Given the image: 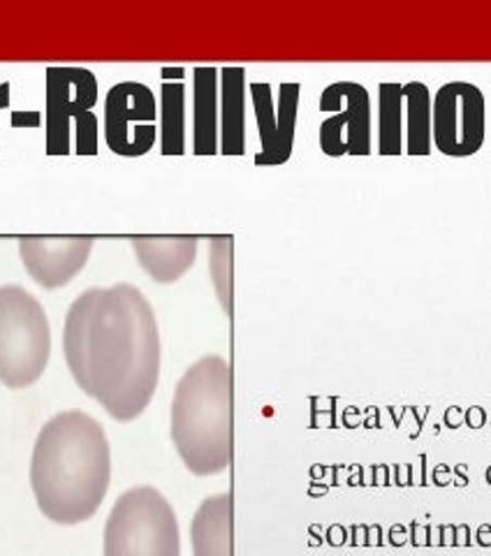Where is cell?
Here are the masks:
<instances>
[{"mask_svg": "<svg viewBox=\"0 0 491 556\" xmlns=\"http://www.w3.org/2000/svg\"><path fill=\"white\" fill-rule=\"evenodd\" d=\"M209 271L225 313H232V237L209 239Z\"/></svg>", "mask_w": 491, "mask_h": 556, "instance_id": "19", "label": "cell"}, {"mask_svg": "<svg viewBox=\"0 0 491 556\" xmlns=\"http://www.w3.org/2000/svg\"><path fill=\"white\" fill-rule=\"evenodd\" d=\"M155 96L147 84L121 81L104 100V139L123 159L144 155L155 144Z\"/></svg>", "mask_w": 491, "mask_h": 556, "instance_id": "9", "label": "cell"}, {"mask_svg": "<svg viewBox=\"0 0 491 556\" xmlns=\"http://www.w3.org/2000/svg\"><path fill=\"white\" fill-rule=\"evenodd\" d=\"M93 243V237H22L20 255L35 283L56 290L86 267Z\"/></svg>", "mask_w": 491, "mask_h": 556, "instance_id": "11", "label": "cell"}, {"mask_svg": "<svg viewBox=\"0 0 491 556\" xmlns=\"http://www.w3.org/2000/svg\"><path fill=\"white\" fill-rule=\"evenodd\" d=\"M161 151H163V155H184V151H186V86H184V81H163V89H161Z\"/></svg>", "mask_w": 491, "mask_h": 556, "instance_id": "17", "label": "cell"}, {"mask_svg": "<svg viewBox=\"0 0 491 556\" xmlns=\"http://www.w3.org/2000/svg\"><path fill=\"white\" fill-rule=\"evenodd\" d=\"M137 263L155 283H174L192 267L198 255V237H130Z\"/></svg>", "mask_w": 491, "mask_h": 556, "instance_id": "12", "label": "cell"}, {"mask_svg": "<svg viewBox=\"0 0 491 556\" xmlns=\"http://www.w3.org/2000/svg\"><path fill=\"white\" fill-rule=\"evenodd\" d=\"M396 81H382L378 86V153L399 155L401 149V112L403 93Z\"/></svg>", "mask_w": 491, "mask_h": 556, "instance_id": "18", "label": "cell"}, {"mask_svg": "<svg viewBox=\"0 0 491 556\" xmlns=\"http://www.w3.org/2000/svg\"><path fill=\"white\" fill-rule=\"evenodd\" d=\"M221 153H246V70H221Z\"/></svg>", "mask_w": 491, "mask_h": 556, "instance_id": "15", "label": "cell"}, {"mask_svg": "<svg viewBox=\"0 0 491 556\" xmlns=\"http://www.w3.org/2000/svg\"><path fill=\"white\" fill-rule=\"evenodd\" d=\"M218 81L216 67L192 70V151L196 155H216L218 142Z\"/></svg>", "mask_w": 491, "mask_h": 556, "instance_id": "14", "label": "cell"}, {"mask_svg": "<svg viewBox=\"0 0 491 556\" xmlns=\"http://www.w3.org/2000/svg\"><path fill=\"white\" fill-rule=\"evenodd\" d=\"M172 443L192 476L223 473L232 462V369L221 355L200 357L172 399Z\"/></svg>", "mask_w": 491, "mask_h": 556, "instance_id": "3", "label": "cell"}, {"mask_svg": "<svg viewBox=\"0 0 491 556\" xmlns=\"http://www.w3.org/2000/svg\"><path fill=\"white\" fill-rule=\"evenodd\" d=\"M163 81H184V67H163Z\"/></svg>", "mask_w": 491, "mask_h": 556, "instance_id": "20", "label": "cell"}, {"mask_svg": "<svg viewBox=\"0 0 491 556\" xmlns=\"http://www.w3.org/2000/svg\"><path fill=\"white\" fill-rule=\"evenodd\" d=\"M104 556H181L177 513L155 486L118 496L104 525Z\"/></svg>", "mask_w": 491, "mask_h": 556, "instance_id": "5", "label": "cell"}, {"mask_svg": "<svg viewBox=\"0 0 491 556\" xmlns=\"http://www.w3.org/2000/svg\"><path fill=\"white\" fill-rule=\"evenodd\" d=\"M51 355V329L42 304L22 286L0 288V382L24 390L38 382Z\"/></svg>", "mask_w": 491, "mask_h": 556, "instance_id": "4", "label": "cell"}, {"mask_svg": "<svg viewBox=\"0 0 491 556\" xmlns=\"http://www.w3.org/2000/svg\"><path fill=\"white\" fill-rule=\"evenodd\" d=\"M67 369L118 422L142 415L161 380V334L151 302L130 283L91 288L67 308Z\"/></svg>", "mask_w": 491, "mask_h": 556, "instance_id": "1", "label": "cell"}, {"mask_svg": "<svg viewBox=\"0 0 491 556\" xmlns=\"http://www.w3.org/2000/svg\"><path fill=\"white\" fill-rule=\"evenodd\" d=\"M192 556H232V496L214 494L202 501L190 525Z\"/></svg>", "mask_w": 491, "mask_h": 556, "instance_id": "13", "label": "cell"}, {"mask_svg": "<svg viewBox=\"0 0 491 556\" xmlns=\"http://www.w3.org/2000/svg\"><path fill=\"white\" fill-rule=\"evenodd\" d=\"M403 102L408 112V144L406 151L411 155H429L433 147L431 137V91L423 81H408L401 86Z\"/></svg>", "mask_w": 491, "mask_h": 556, "instance_id": "16", "label": "cell"}, {"mask_svg": "<svg viewBox=\"0 0 491 556\" xmlns=\"http://www.w3.org/2000/svg\"><path fill=\"white\" fill-rule=\"evenodd\" d=\"M320 149L323 153L368 155L372 153V96L357 81H335L320 96Z\"/></svg>", "mask_w": 491, "mask_h": 556, "instance_id": "8", "label": "cell"}, {"mask_svg": "<svg viewBox=\"0 0 491 556\" xmlns=\"http://www.w3.org/2000/svg\"><path fill=\"white\" fill-rule=\"evenodd\" d=\"M10 104V84H0V110H5Z\"/></svg>", "mask_w": 491, "mask_h": 556, "instance_id": "21", "label": "cell"}, {"mask_svg": "<svg viewBox=\"0 0 491 556\" xmlns=\"http://www.w3.org/2000/svg\"><path fill=\"white\" fill-rule=\"evenodd\" d=\"M112 482V450L96 417L65 410L38 433L30 459V486L38 508L54 525L91 519Z\"/></svg>", "mask_w": 491, "mask_h": 556, "instance_id": "2", "label": "cell"}, {"mask_svg": "<svg viewBox=\"0 0 491 556\" xmlns=\"http://www.w3.org/2000/svg\"><path fill=\"white\" fill-rule=\"evenodd\" d=\"M98 79L86 67H47V153L67 155L73 124L79 155L98 153Z\"/></svg>", "mask_w": 491, "mask_h": 556, "instance_id": "6", "label": "cell"}, {"mask_svg": "<svg viewBox=\"0 0 491 556\" xmlns=\"http://www.w3.org/2000/svg\"><path fill=\"white\" fill-rule=\"evenodd\" d=\"M484 135V93L470 81L443 84L431 104V137L436 149L452 159H466L482 149Z\"/></svg>", "mask_w": 491, "mask_h": 556, "instance_id": "7", "label": "cell"}, {"mask_svg": "<svg viewBox=\"0 0 491 556\" xmlns=\"http://www.w3.org/2000/svg\"><path fill=\"white\" fill-rule=\"evenodd\" d=\"M300 84H280L274 100L272 86L265 81L251 84V100L260 132L257 165H284L290 161L297 130V110H300Z\"/></svg>", "mask_w": 491, "mask_h": 556, "instance_id": "10", "label": "cell"}]
</instances>
